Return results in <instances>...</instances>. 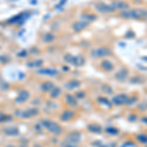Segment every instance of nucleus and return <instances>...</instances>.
<instances>
[{"label":"nucleus","mask_w":147,"mask_h":147,"mask_svg":"<svg viewBox=\"0 0 147 147\" xmlns=\"http://www.w3.org/2000/svg\"><path fill=\"white\" fill-rule=\"evenodd\" d=\"M4 133L6 135H9V136H12V135H17L19 134V130L17 128H13V126H10V128H4Z\"/></svg>","instance_id":"12"},{"label":"nucleus","mask_w":147,"mask_h":147,"mask_svg":"<svg viewBox=\"0 0 147 147\" xmlns=\"http://www.w3.org/2000/svg\"><path fill=\"white\" fill-rule=\"evenodd\" d=\"M137 101V97L134 96V97H130L128 98V104L126 105L130 106V105H133V104H135Z\"/></svg>","instance_id":"23"},{"label":"nucleus","mask_w":147,"mask_h":147,"mask_svg":"<svg viewBox=\"0 0 147 147\" xmlns=\"http://www.w3.org/2000/svg\"><path fill=\"white\" fill-rule=\"evenodd\" d=\"M128 95L126 93H120L118 95H115L112 98V102L117 106H122V105H126L128 101Z\"/></svg>","instance_id":"3"},{"label":"nucleus","mask_w":147,"mask_h":147,"mask_svg":"<svg viewBox=\"0 0 147 147\" xmlns=\"http://www.w3.org/2000/svg\"><path fill=\"white\" fill-rule=\"evenodd\" d=\"M115 77L119 79V81H124V79L128 77V70H126V69H121V70H120L119 72H117V74L115 75Z\"/></svg>","instance_id":"7"},{"label":"nucleus","mask_w":147,"mask_h":147,"mask_svg":"<svg viewBox=\"0 0 147 147\" xmlns=\"http://www.w3.org/2000/svg\"><path fill=\"white\" fill-rule=\"evenodd\" d=\"M40 73H42L43 75H57V71H54V70H43V71H40Z\"/></svg>","instance_id":"21"},{"label":"nucleus","mask_w":147,"mask_h":147,"mask_svg":"<svg viewBox=\"0 0 147 147\" xmlns=\"http://www.w3.org/2000/svg\"><path fill=\"white\" fill-rule=\"evenodd\" d=\"M136 139L138 140L140 143L147 144V134H145V133H139V134H137Z\"/></svg>","instance_id":"17"},{"label":"nucleus","mask_w":147,"mask_h":147,"mask_svg":"<svg viewBox=\"0 0 147 147\" xmlns=\"http://www.w3.org/2000/svg\"><path fill=\"white\" fill-rule=\"evenodd\" d=\"M98 101L101 102V103H103V104H105L107 107H111V102L109 101V100H107L106 98H99Z\"/></svg>","instance_id":"24"},{"label":"nucleus","mask_w":147,"mask_h":147,"mask_svg":"<svg viewBox=\"0 0 147 147\" xmlns=\"http://www.w3.org/2000/svg\"><path fill=\"white\" fill-rule=\"evenodd\" d=\"M66 101H67V103H68L70 106L75 107V106L77 105V99H75V97L72 96V95H66Z\"/></svg>","instance_id":"14"},{"label":"nucleus","mask_w":147,"mask_h":147,"mask_svg":"<svg viewBox=\"0 0 147 147\" xmlns=\"http://www.w3.org/2000/svg\"><path fill=\"white\" fill-rule=\"evenodd\" d=\"M101 67H102L103 70L107 71V72H111V71L114 70V66H113V64L111 63L110 61H108V60H104V61L101 63Z\"/></svg>","instance_id":"13"},{"label":"nucleus","mask_w":147,"mask_h":147,"mask_svg":"<svg viewBox=\"0 0 147 147\" xmlns=\"http://www.w3.org/2000/svg\"><path fill=\"white\" fill-rule=\"evenodd\" d=\"M42 124H43V126L49 132L53 133V134H60L62 132L61 126L58 124L57 122L50 121V120H44V121H42Z\"/></svg>","instance_id":"2"},{"label":"nucleus","mask_w":147,"mask_h":147,"mask_svg":"<svg viewBox=\"0 0 147 147\" xmlns=\"http://www.w3.org/2000/svg\"><path fill=\"white\" fill-rule=\"evenodd\" d=\"M79 140H81V134L77 132H72L67 137V141L73 142V143H77Z\"/></svg>","instance_id":"8"},{"label":"nucleus","mask_w":147,"mask_h":147,"mask_svg":"<svg viewBox=\"0 0 147 147\" xmlns=\"http://www.w3.org/2000/svg\"><path fill=\"white\" fill-rule=\"evenodd\" d=\"M105 131L108 134H111V135H116L120 132V130L116 128H113V126H110V128H105Z\"/></svg>","instance_id":"18"},{"label":"nucleus","mask_w":147,"mask_h":147,"mask_svg":"<svg viewBox=\"0 0 147 147\" xmlns=\"http://www.w3.org/2000/svg\"><path fill=\"white\" fill-rule=\"evenodd\" d=\"M60 94H61V89L59 87H53L50 91L51 98H57Z\"/></svg>","instance_id":"16"},{"label":"nucleus","mask_w":147,"mask_h":147,"mask_svg":"<svg viewBox=\"0 0 147 147\" xmlns=\"http://www.w3.org/2000/svg\"><path fill=\"white\" fill-rule=\"evenodd\" d=\"M81 85V82L79 81H70L68 84H67V87H68V89H70V90H73V89H75V88H77V87H79V86Z\"/></svg>","instance_id":"15"},{"label":"nucleus","mask_w":147,"mask_h":147,"mask_svg":"<svg viewBox=\"0 0 147 147\" xmlns=\"http://www.w3.org/2000/svg\"><path fill=\"white\" fill-rule=\"evenodd\" d=\"M121 17L124 19L144 20L147 19V10L146 9H132V10L126 9L121 12Z\"/></svg>","instance_id":"1"},{"label":"nucleus","mask_w":147,"mask_h":147,"mask_svg":"<svg viewBox=\"0 0 147 147\" xmlns=\"http://www.w3.org/2000/svg\"><path fill=\"white\" fill-rule=\"evenodd\" d=\"M112 53L111 49L107 48V47H100L97 49H93L92 52H91V55H92L94 58H101V57H105L108 56Z\"/></svg>","instance_id":"4"},{"label":"nucleus","mask_w":147,"mask_h":147,"mask_svg":"<svg viewBox=\"0 0 147 147\" xmlns=\"http://www.w3.org/2000/svg\"><path fill=\"white\" fill-rule=\"evenodd\" d=\"M141 121L143 122L144 124H147V117H143V118H142V119H141Z\"/></svg>","instance_id":"31"},{"label":"nucleus","mask_w":147,"mask_h":147,"mask_svg":"<svg viewBox=\"0 0 147 147\" xmlns=\"http://www.w3.org/2000/svg\"><path fill=\"white\" fill-rule=\"evenodd\" d=\"M53 87H54V85L51 82H45L41 85V89L43 91H51Z\"/></svg>","instance_id":"19"},{"label":"nucleus","mask_w":147,"mask_h":147,"mask_svg":"<svg viewBox=\"0 0 147 147\" xmlns=\"http://www.w3.org/2000/svg\"><path fill=\"white\" fill-rule=\"evenodd\" d=\"M5 147H15L14 145H7V146H5Z\"/></svg>","instance_id":"32"},{"label":"nucleus","mask_w":147,"mask_h":147,"mask_svg":"<svg viewBox=\"0 0 147 147\" xmlns=\"http://www.w3.org/2000/svg\"><path fill=\"white\" fill-rule=\"evenodd\" d=\"M87 26V24H81V23H77L74 24V28H75V30H81L82 28H84L85 26Z\"/></svg>","instance_id":"20"},{"label":"nucleus","mask_w":147,"mask_h":147,"mask_svg":"<svg viewBox=\"0 0 147 147\" xmlns=\"http://www.w3.org/2000/svg\"><path fill=\"white\" fill-rule=\"evenodd\" d=\"M28 98H30V93L26 90H22L21 92L19 93L18 97L16 98V102L17 103H23V102L26 101Z\"/></svg>","instance_id":"6"},{"label":"nucleus","mask_w":147,"mask_h":147,"mask_svg":"<svg viewBox=\"0 0 147 147\" xmlns=\"http://www.w3.org/2000/svg\"><path fill=\"white\" fill-rule=\"evenodd\" d=\"M130 82L131 83H140L141 81V79H140L139 77H132V79H130Z\"/></svg>","instance_id":"26"},{"label":"nucleus","mask_w":147,"mask_h":147,"mask_svg":"<svg viewBox=\"0 0 147 147\" xmlns=\"http://www.w3.org/2000/svg\"><path fill=\"white\" fill-rule=\"evenodd\" d=\"M101 147H116V144L115 143H108V144L101 145Z\"/></svg>","instance_id":"30"},{"label":"nucleus","mask_w":147,"mask_h":147,"mask_svg":"<svg viewBox=\"0 0 147 147\" xmlns=\"http://www.w3.org/2000/svg\"><path fill=\"white\" fill-rule=\"evenodd\" d=\"M62 147H79L77 144L75 143H73V142H70V141H65L62 143Z\"/></svg>","instance_id":"22"},{"label":"nucleus","mask_w":147,"mask_h":147,"mask_svg":"<svg viewBox=\"0 0 147 147\" xmlns=\"http://www.w3.org/2000/svg\"><path fill=\"white\" fill-rule=\"evenodd\" d=\"M77 98H79V99H82V98H84L85 97V93L84 92H82V91H79V92H77Z\"/></svg>","instance_id":"27"},{"label":"nucleus","mask_w":147,"mask_h":147,"mask_svg":"<svg viewBox=\"0 0 147 147\" xmlns=\"http://www.w3.org/2000/svg\"><path fill=\"white\" fill-rule=\"evenodd\" d=\"M74 117H75V113L71 110H67L61 115V120L64 122H68L70 120H72Z\"/></svg>","instance_id":"9"},{"label":"nucleus","mask_w":147,"mask_h":147,"mask_svg":"<svg viewBox=\"0 0 147 147\" xmlns=\"http://www.w3.org/2000/svg\"><path fill=\"white\" fill-rule=\"evenodd\" d=\"M112 6L115 8V10H116V9H124V10H126V9L128 8V4L126 3V2H124V1H121V0L113 2Z\"/></svg>","instance_id":"10"},{"label":"nucleus","mask_w":147,"mask_h":147,"mask_svg":"<svg viewBox=\"0 0 147 147\" xmlns=\"http://www.w3.org/2000/svg\"><path fill=\"white\" fill-rule=\"evenodd\" d=\"M87 130L90 131V132L93 133H100L102 132V128L97 124H91L87 126Z\"/></svg>","instance_id":"11"},{"label":"nucleus","mask_w":147,"mask_h":147,"mask_svg":"<svg viewBox=\"0 0 147 147\" xmlns=\"http://www.w3.org/2000/svg\"><path fill=\"white\" fill-rule=\"evenodd\" d=\"M11 120V117H9V116H5L4 114H2L1 112H0V122H6V120Z\"/></svg>","instance_id":"25"},{"label":"nucleus","mask_w":147,"mask_h":147,"mask_svg":"<svg viewBox=\"0 0 147 147\" xmlns=\"http://www.w3.org/2000/svg\"><path fill=\"white\" fill-rule=\"evenodd\" d=\"M135 120H136V115L131 114L130 117H128V121L130 122H135Z\"/></svg>","instance_id":"28"},{"label":"nucleus","mask_w":147,"mask_h":147,"mask_svg":"<svg viewBox=\"0 0 147 147\" xmlns=\"http://www.w3.org/2000/svg\"><path fill=\"white\" fill-rule=\"evenodd\" d=\"M135 145H134V143H133V142H126V143H124V147H134Z\"/></svg>","instance_id":"29"},{"label":"nucleus","mask_w":147,"mask_h":147,"mask_svg":"<svg viewBox=\"0 0 147 147\" xmlns=\"http://www.w3.org/2000/svg\"><path fill=\"white\" fill-rule=\"evenodd\" d=\"M95 8L97 9L99 12H103V13H108V12H114L115 8L112 5H107L104 3H99L97 5H95Z\"/></svg>","instance_id":"5"}]
</instances>
